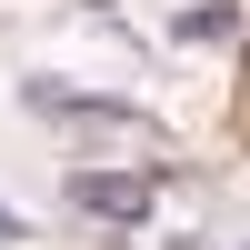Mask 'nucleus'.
<instances>
[{
  "label": "nucleus",
  "mask_w": 250,
  "mask_h": 250,
  "mask_svg": "<svg viewBox=\"0 0 250 250\" xmlns=\"http://www.w3.org/2000/svg\"><path fill=\"white\" fill-rule=\"evenodd\" d=\"M70 210L110 220V230H140L150 220V180H130V170H70Z\"/></svg>",
  "instance_id": "1"
},
{
  "label": "nucleus",
  "mask_w": 250,
  "mask_h": 250,
  "mask_svg": "<svg viewBox=\"0 0 250 250\" xmlns=\"http://www.w3.org/2000/svg\"><path fill=\"white\" fill-rule=\"evenodd\" d=\"M0 240H20V220H10V210H0Z\"/></svg>",
  "instance_id": "2"
}]
</instances>
